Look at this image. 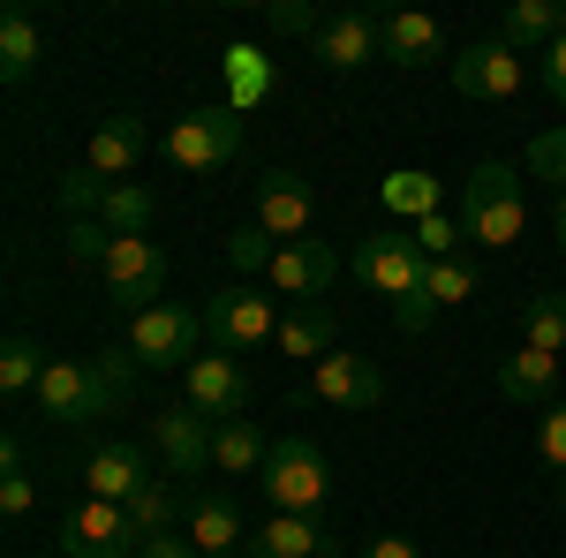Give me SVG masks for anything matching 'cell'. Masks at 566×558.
I'll list each match as a JSON object with an SVG mask.
<instances>
[{
  "mask_svg": "<svg viewBox=\"0 0 566 558\" xmlns=\"http://www.w3.org/2000/svg\"><path fill=\"white\" fill-rule=\"evenodd\" d=\"M258 483H264V498H272V514H317L325 491H333V468H325V453L310 438H280Z\"/></svg>",
  "mask_w": 566,
  "mask_h": 558,
  "instance_id": "ba28073f",
  "label": "cell"
},
{
  "mask_svg": "<svg viewBox=\"0 0 566 558\" xmlns=\"http://www.w3.org/2000/svg\"><path fill=\"white\" fill-rule=\"evenodd\" d=\"M552 234H559V250H566V197L552 204Z\"/></svg>",
  "mask_w": 566,
  "mask_h": 558,
  "instance_id": "f6af8a7d",
  "label": "cell"
},
{
  "mask_svg": "<svg viewBox=\"0 0 566 558\" xmlns=\"http://www.w3.org/2000/svg\"><path fill=\"white\" fill-rule=\"evenodd\" d=\"M363 558H423V551H416L408 536H370V544H363Z\"/></svg>",
  "mask_w": 566,
  "mask_h": 558,
  "instance_id": "ee69618b",
  "label": "cell"
},
{
  "mask_svg": "<svg viewBox=\"0 0 566 558\" xmlns=\"http://www.w3.org/2000/svg\"><path fill=\"white\" fill-rule=\"evenodd\" d=\"M98 280H106V302H114V309L144 317V309L167 302V250H159L151 234H114V242H106V264H98Z\"/></svg>",
  "mask_w": 566,
  "mask_h": 558,
  "instance_id": "277c9868",
  "label": "cell"
},
{
  "mask_svg": "<svg viewBox=\"0 0 566 558\" xmlns=\"http://www.w3.org/2000/svg\"><path fill=\"white\" fill-rule=\"evenodd\" d=\"M31 506H39V483H31L23 468H0V514H8V520H23Z\"/></svg>",
  "mask_w": 566,
  "mask_h": 558,
  "instance_id": "ab89813d",
  "label": "cell"
},
{
  "mask_svg": "<svg viewBox=\"0 0 566 558\" xmlns=\"http://www.w3.org/2000/svg\"><path fill=\"white\" fill-rule=\"evenodd\" d=\"M264 23H272L280 39H295V31H310V39H317V23H325V15H317L310 0H272V8H264Z\"/></svg>",
  "mask_w": 566,
  "mask_h": 558,
  "instance_id": "f35d334b",
  "label": "cell"
},
{
  "mask_svg": "<svg viewBox=\"0 0 566 558\" xmlns=\"http://www.w3.org/2000/svg\"><path fill=\"white\" fill-rule=\"evenodd\" d=\"M528 84V61L506 39H476L453 53V91L461 98H514Z\"/></svg>",
  "mask_w": 566,
  "mask_h": 558,
  "instance_id": "4fadbf2b",
  "label": "cell"
},
{
  "mask_svg": "<svg viewBox=\"0 0 566 558\" xmlns=\"http://www.w3.org/2000/svg\"><path fill=\"white\" fill-rule=\"evenodd\" d=\"M264 461H272V438H264L258 423H219L212 430V468L227 475V483H242V475H264Z\"/></svg>",
  "mask_w": 566,
  "mask_h": 558,
  "instance_id": "d4e9b609",
  "label": "cell"
},
{
  "mask_svg": "<svg viewBox=\"0 0 566 558\" xmlns=\"http://www.w3.org/2000/svg\"><path fill=\"white\" fill-rule=\"evenodd\" d=\"M61 242H69V257H76V264H106V242H114V234H106L98 219H69Z\"/></svg>",
  "mask_w": 566,
  "mask_h": 558,
  "instance_id": "8d00e7d4",
  "label": "cell"
},
{
  "mask_svg": "<svg viewBox=\"0 0 566 558\" xmlns=\"http://www.w3.org/2000/svg\"><path fill=\"white\" fill-rule=\"evenodd\" d=\"M499 39L514 45V53H552L566 39V8L559 0H514L506 23H499Z\"/></svg>",
  "mask_w": 566,
  "mask_h": 558,
  "instance_id": "cb8c5ba5",
  "label": "cell"
},
{
  "mask_svg": "<svg viewBox=\"0 0 566 558\" xmlns=\"http://www.w3.org/2000/svg\"><path fill=\"white\" fill-rule=\"evenodd\" d=\"M559 514H566V483H559Z\"/></svg>",
  "mask_w": 566,
  "mask_h": 558,
  "instance_id": "bcb514c9",
  "label": "cell"
},
{
  "mask_svg": "<svg viewBox=\"0 0 566 558\" xmlns=\"http://www.w3.org/2000/svg\"><path fill=\"white\" fill-rule=\"evenodd\" d=\"M499 392H506L514 408H536V400H552V392H559V355H544V347H522V355H506V362H499Z\"/></svg>",
  "mask_w": 566,
  "mask_h": 558,
  "instance_id": "484cf974",
  "label": "cell"
},
{
  "mask_svg": "<svg viewBox=\"0 0 566 558\" xmlns=\"http://www.w3.org/2000/svg\"><path fill=\"white\" fill-rule=\"evenodd\" d=\"M250 558H348V544L317 514H272L258 536H250Z\"/></svg>",
  "mask_w": 566,
  "mask_h": 558,
  "instance_id": "2e32d148",
  "label": "cell"
},
{
  "mask_svg": "<svg viewBox=\"0 0 566 558\" xmlns=\"http://www.w3.org/2000/svg\"><path fill=\"white\" fill-rule=\"evenodd\" d=\"M212 415H197L189 400H175V408H159L151 415V453L167 461V475L175 483H189V475H205L212 468Z\"/></svg>",
  "mask_w": 566,
  "mask_h": 558,
  "instance_id": "8fae6325",
  "label": "cell"
},
{
  "mask_svg": "<svg viewBox=\"0 0 566 558\" xmlns=\"http://www.w3.org/2000/svg\"><path fill=\"white\" fill-rule=\"evenodd\" d=\"M227 76H234V98H227L234 114L258 106V98H264V53H258V45H234V53H227Z\"/></svg>",
  "mask_w": 566,
  "mask_h": 558,
  "instance_id": "836d02e7",
  "label": "cell"
},
{
  "mask_svg": "<svg viewBox=\"0 0 566 558\" xmlns=\"http://www.w3.org/2000/svg\"><path fill=\"white\" fill-rule=\"evenodd\" d=\"M129 378H136V355H129V347H122V355H84V362L53 355L31 400L45 408V423H98V415L129 392Z\"/></svg>",
  "mask_w": 566,
  "mask_h": 558,
  "instance_id": "6da1fadb",
  "label": "cell"
},
{
  "mask_svg": "<svg viewBox=\"0 0 566 558\" xmlns=\"http://www.w3.org/2000/svg\"><path fill=\"white\" fill-rule=\"evenodd\" d=\"M310 219H317V197H310L303 173H264L258 181V227L272 242H310Z\"/></svg>",
  "mask_w": 566,
  "mask_h": 558,
  "instance_id": "e0dca14e",
  "label": "cell"
},
{
  "mask_svg": "<svg viewBox=\"0 0 566 558\" xmlns=\"http://www.w3.org/2000/svg\"><path fill=\"white\" fill-rule=\"evenodd\" d=\"M181 400H189L197 415H212V423H234V415L250 408V378H242V362H234V355L205 347V355L181 370Z\"/></svg>",
  "mask_w": 566,
  "mask_h": 558,
  "instance_id": "7c38bea8",
  "label": "cell"
},
{
  "mask_svg": "<svg viewBox=\"0 0 566 558\" xmlns=\"http://www.w3.org/2000/svg\"><path fill=\"white\" fill-rule=\"evenodd\" d=\"M378 45H386L392 69H431V61H446V31H438V15H423V8L378 15Z\"/></svg>",
  "mask_w": 566,
  "mask_h": 558,
  "instance_id": "ffe728a7",
  "label": "cell"
},
{
  "mask_svg": "<svg viewBox=\"0 0 566 558\" xmlns=\"http://www.w3.org/2000/svg\"><path fill=\"white\" fill-rule=\"evenodd\" d=\"M197 333H205V317H189L181 302H159V309H144V317H129V355L136 370H189L205 347H197Z\"/></svg>",
  "mask_w": 566,
  "mask_h": 558,
  "instance_id": "9c48e42d",
  "label": "cell"
},
{
  "mask_svg": "<svg viewBox=\"0 0 566 558\" xmlns=\"http://www.w3.org/2000/svg\"><path fill=\"white\" fill-rule=\"evenodd\" d=\"M181 536H189V544H197L205 558H250L242 514H234V498H219V491L189 498V520H181Z\"/></svg>",
  "mask_w": 566,
  "mask_h": 558,
  "instance_id": "44dd1931",
  "label": "cell"
},
{
  "mask_svg": "<svg viewBox=\"0 0 566 558\" xmlns=\"http://www.w3.org/2000/svg\"><path fill=\"white\" fill-rule=\"evenodd\" d=\"M39 558H69V551H39Z\"/></svg>",
  "mask_w": 566,
  "mask_h": 558,
  "instance_id": "7dc6e473",
  "label": "cell"
},
{
  "mask_svg": "<svg viewBox=\"0 0 566 558\" xmlns=\"http://www.w3.org/2000/svg\"><path fill=\"white\" fill-rule=\"evenodd\" d=\"M205 340H212L219 355L272 347L280 340V309H272V295H258L250 280H234V287H219V295L205 302Z\"/></svg>",
  "mask_w": 566,
  "mask_h": 558,
  "instance_id": "8992f818",
  "label": "cell"
},
{
  "mask_svg": "<svg viewBox=\"0 0 566 558\" xmlns=\"http://www.w3.org/2000/svg\"><path fill=\"white\" fill-rule=\"evenodd\" d=\"M355 280H363V287H378L386 302H408V295H423L431 257H423V242H416V234L378 227V234H363V242H355Z\"/></svg>",
  "mask_w": 566,
  "mask_h": 558,
  "instance_id": "52a82bcc",
  "label": "cell"
},
{
  "mask_svg": "<svg viewBox=\"0 0 566 558\" xmlns=\"http://www.w3.org/2000/svg\"><path fill=\"white\" fill-rule=\"evenodd\" d=\"M528 173L552 181V189L566 197V122H559V129H544V136H528Z\"/></svg>",
  "mask_w": 566,
  "mask_h": 558,
  "instance_id": "e575fe53",
  "label": "cell"
},
{
  "mask_svg": "<svg viewBox=\"0 0 566 558\" xmlns=\"http://www.w3.org/2000/svg\"><path fill=\"white\" fill-rule=\"evenodd\" d=\"M536 461H544L552 475H566V400L544 408V423H536Z\"/></svg>",
  "mask_w": 566,
  "mask_h": 558,
  "instance_id": "d590c367",
  "label": "cell"
},
{
  "mask_svg": "<svg viewBox=\"0 0 566 558\" xmlns=\"http://www.w3.org/2000/svg\"><path fill=\"white\" fill-rule=\"evenodd\" d=\"M144 151H151L144 114H114V122H98V136H91V151H84V167L98 173V181H122V173H129Z\"/></svg>",
  "mask_w": 566,
  "mask_h": 558,
  "instance_id": "603a6c76",
  "label": "cell"
},
{
  "mask_svg": "<svg viewBox=\"0 0 566 558\" xmlns=\"http://www.w3.org/2000/svg\"><path fill=\"white\" fill-rule=\"evenodd\" d=\"M53 204L69 219H98L106 234H151V219H159V197L144 181H98L91 167L61 173L53 181Z\"/></svg>",
  "mask_w": 566,
  "mask_h": 558,
  "instance_id": "3957f363",
  "label": "cell"
},
{
  "mask_svg": "<svg viewBox=\"0 0 566 558\" xmlns=\"http://www.w3.org/2000/svg\"><path fill=\"white\" fill-rule=\"evenodd\" d=\"M264 280L287 302H310V295H325V287L340 280V250H333V242H280V257H272Z\"/></svg>",
  "mask_w": 566,
  "mask_h": 558,
  "instance_id": "d6986e66",
  "label": "cell"
},
{
  "mask_svg": "<svg viewBox=\"0 0 566 558\" xmlns=\"http://www.w3.org/2000/svg\"><path fill=\"white\" fill-rule=\"evenodd\" d=\"M129 520H136V536H175V520H189V498L159 475V483H144L129 498Z\"/></svg>",
  "mask_w": 566,
  "mask_h": 558,
  "instance_id": "83f0119b",
  "label": "cell"
},
{
  "mask_svg": "<svg viewBox=\"0 0 566 558\" xmlns=\"http://www.w3.org/2000/svg\"><path fill=\"white\" fill-rule=\"evenodd\" d=\"M39 53H45L39 15H31V8H8V15H0V76H8V84H23V76L39 69Z\"/></svg>",
  "mask_w": 566,
  "mask_h": 558,
  "instance_id": "4316f807",
  "label": "cell"
},
{
  "mask_svg": "<svg viewBox=\"0 0 566 558\" xmlns=\"http://www.w3.org/2000/svg\"><path fill=\"white\" fill-rule=\"evenodd\" d=\"M84 483H91V498H106V506H129L144 483H159L151 475V453L144 445H122V438H106L98 453L84 461Z\"/></svg>",
  "mask_w": 566,
  "mask_h": 558,
  "instance_id": "ac0fdd59",
  "label": "cell"
},
{
  "mask_svg": "<svg viewBox=\"0 0 566 558\" xmlns=\"http://www.w3.org/2000/svg\"><path fill=\"white\" fill-rule=\"evenodd\" d=\"M310 400H325V408H378V400H386V378H378V362L333 347V355L310 370Z\"/></svg>",
  "mask_w": 566,
  "mask_h": 558,
  "instance_id": "5bb4252c",
  "label": "cell"
},
{
  "mask_svg": "<svg viewBox=\"0 0 566 558\" xmlns=\"http://www.w3.org/2000/svg\"><path fill=\"white\" fill-rule=\"evenodd\" d=\"M159 151H167L175 173H219L242 151V114L234 106H197V114H181L175 129L159 136Z\"/></svg>",
  "mask_w": 566,
  "mask_h": 558,
  "instance_id": "5b68a950",
  "label": "cell"
},
{
  "mask_svg": "<svg viewBox=\"0 0 566 558\" xmlns=\"http://www.w3.org/2000/svg\"><path fill=\"white\" fill-rule=\"evenodd\" d=\"M416 242H423V257H453V242H469V234H461V212H438V219H423V227H416Z\"/></svg>",
  "mask_w": 566,
  "mask_h": 558,
  "instance_id": "74e56055",
  "label": "cell"
},
{
  "mask_svg": "<svg viewBox=\"0 0 566 558\" xmlns=\"http://www.w3.org/2000/svg\"><path fill=\"white\" fill-rule=\"evenodd\" d=\"M61 551H69V558H136V551H144V536H136L129 506L84 498L76 514L61 520Z\"/></svg>",
  "mask_w": 566,
  "mask_h": 558,
  "instance_id": "30bf717a",
  "label": "cell"
},
{
  "mask_svg": "<svg viewBox=\"0 0 566 558\" xmlns=\"http://www.w3.org/2000/svg\"><path fill=\"white\" fill-rule=\"evenodd\" d=\"M544 91H552V98L566 106V39L552 45V53H544Z\"/></svg>",
  "mask_w": 566,
  "mask_h": 558,
  "instance_id": "7bdbcfd3",
  "label": "cell"
},
{
  "mask_svg": "<svg viewBox=\"0 0 566 558\" xmlns=\"http://www.w3.org/2000/svg\"><path fill=\"white\" fill-rule=\"evenodd\" d=\"M528 227V197H522V173L506 167V159H483L469 167L461 181V234L476 242V250H514Z\"/></svg>",
  "mask_w": 566,
  "mask_h": 558,
  "instance_id": "7a4b0ae2",
  "label": "cell"
},
{
  "mask_svg": "<svg viewBox=\"0 0 566 558\" xmlns=\"http://www.w3.org/2000/svg\"><path fill=\"white\" fill-rule=\"evenodd\" d=\"M310 45H317V61H325L333 76H355V69H370V61H386V45H378V15H355V8L325 15Z\"/></svg>",
  "mask_w": 566,
  "mask_h": 558,
  "instance_id": "9a60e30c",
  "label": "cell"
},
{
  "mask_svg": "<svg viewBox=\"0 0 566 558\" xmlns=\"http://www.w3.org/2000/svg\"><path fill=\"white\" fill-rule=\"evenodd\" d=\"M272 257H280V242H272V234H264L258 219H250V227H234V234H227V264H234V272H272Z\"/></svg>",
  "mask_w": 566,
  "mask_h": 558,
  "instance_id": "d6a6232c",
  "label": "cell"
},
{
  "mask_svg": "<svg viewBox=\"0 0 566 558\" xmlns=\"http://www.w3.org/2000/svg\"><path fill=\"white\" fill-rule=\"evenodd\" d=\"M522 347H544V355H566V287L522 302Z\"/></svg>",
  "mask_w": 566,
  "mask_h": 558,
  "instance_id": "f546056e",
  "label": "cell"
},
{
  "mask_svg": "<svg viewBox=\"0 0 566 558\" xmlns=\"http://www.w3.org/2000/svg\"><path fill=\"white\" fill-rule=\"evenodd\" d=\"M45 362H53V355H39L31 340H8L0 347V392H39Z\"/></svg>",
  "mask_w": 566,
  "mask_h": 558,
  "instance_id": "1f68e13d",
  "label": "cell"
},
{
  "mask_svg": "<svg viewBox=\"0 0 566 558\" xmlns=\"http://www.w3.org/2000/svg\"><path fill=\"white\" fill-rule=\"evenodd\" d=\"M272 347H280V362H310V370H317V362L340 347V317H333L325 302H295V309L280 317V340Z\"/></svg>",
  "mask_w": 566,
  "mask_h": 558,
  "instance_id": "7402d4cb",
  "label": "cell"
},
{
  "mask_svg": "<svg viewBox=\"0 0 566 558\" xmlns=\"http://www.w3.org/2000/svg\"><path fill=\"white\" fill-rule=\"evenodd\" d=\"M136 558H205V551H197L189 536H144V551H136Z\"/></svg>",
  "mask_w": 566,
  "mask_h": 558,
  "instance_id": "b9f144b4",
  "label": "cell"
},
{
  "mask_svg": "<svg viewBox=\"0 0 566 558\" xmlns=\"http://www.w3.org/2000/svg\"><path fill=\"white\" fill-rule=\"evenodd\" d=\"M431 295H408V302H392V333H431Z\"/></svg>",
  "mask_w": 566,
  "mask_h": 558,
  "instance_id": "60d3db41",
  "label": "cell"
},
{
  "mask_svg": "<svg viewBox=\"0 0 566 558\" xmlns=\"http://www.w3.org/2000/svg\"><path fill=\"white\" fill-rule=\"evenodd\" d=\"M483 287V272L469 257H438L431 264V280H423V295H431V309H446V302H476Z\"/></svg>",
  "mask_w": 566,
  "mask_h": 558,
  "instance_id": "4dcf8cb0",
  "label": "cell"
},
{
  "mask_svg": "<svg viewBox=\"0 0 566 558\" xmlns=\"http://www.w3.org/2000/svg\"><path fill=\"white\" fill-rule=\"evenodd\" d=\"M378 197H386V212H400V219H438V181L431 173H416V167H400V173H386L378 181Z\"/></svg>",
  "mask_w": 566,
  "mask_h": 558,
  "instance_id": "f1b7e54d",
  "label": "cell"
}]
</instances>
